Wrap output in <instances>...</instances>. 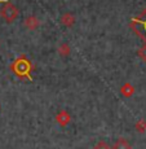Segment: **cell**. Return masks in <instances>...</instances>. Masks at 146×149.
Here are the masks:
<instances>
[{
  "instance_id": "3957f363",
  "label": "cell",
  "mask_w": 146,
  "mask_h": 149,
  "mask_svg": "<svg viewBox=\"0 0 146 149\" xmlns=\"http://www.w3.org/2000/svg\"><path fill=\"white\" fill-rule=\"evenodd\" d=\"M13 69L16 70L17 74H19V75H25V74L28 73L30 65H28V62L26 61V60H18V61L13 65Z\"/></svg>"
},
{
  "instance_id": "277c9868",
  "label": "cell",
  "mask_w": 146,
  "mask_h": 149,
  "mask_svg": "<svg viewBox=\"0 0 146 149\" xmlns=\"http://www.w3.org/2000/svg\"><path fill=\"white\" fill-rule=\"evenodd\" d=\"M74 22H75V17L70 13H66L61 17V24L66 25V26H73Z\"/></svg>"
},
{
  "instance_id": "7a4b0ae2",
  "label": "cell",
  "mask_w": 146,
  "mask_h": 149,
  "mask_svg": "<svg viewBox=\"0 0 146 149\" xmlns=\"http://www.w3.org/2000/svg\"><path fill=\"white\" fill-rule=\"evenodd\" d=\"M0 16H1L7 22H12L17 18V16H18V10H17V8L14 7L12 3L8 1L7 4L0 9Z\"/></svg>"
},
{
  "instance_id": "8992f818",
  "label": "cell",
  "mask_w": 146,
  "mask_h": 149,
  "mask_svg": "<svg viewBox=\"0 0 146 149\" xmlns=\"http://www.w3.org/2000/svg\"><path fill=\"white\" fill-rule=\"evenodd\" d=\"M114 149H131V145L125 139H119L114 145Z\"/></svg>"
},
{
  "instance_id": "52a82bcc",
  "label": "cell",
  "mask_w": 146,
  "mask_h": 149,
  "mask_svg": "<svg viewBox=\"0 0 146 149\" xmlns=\"http://www.w3.org/2000/svg\"><path fill=\"white\" fill-rule=\"evenodd\" d=\"M138 56H140V58H141L142 61L146 62V43H145L144 47H141L138 49Z\"/></svg>"
},
{
  "instance_id": "6da1fadb",
  "label": "cell",
  "mask_w": 146,
  "mask_h": 149,
  "mask_svg": "<svg viewBox=\"0 0 146 149\" xmlns=\"http://www.w3.org/2000/svg\"><path fill=\"white\" fill-rule=\"evenodd\" d=\"M132 27L134 33L146 43V9L138 17L132 19Z\"/></svg>"
},
{
  "instance_id": "ba28073f",
  "label": "cell",
  "mask_w": 146,
  "mask_h": 149,
  "mask_svg": "<svg viewBox=\"0 0 146 149\" xmlns=\"http://www.w3.org/2000/svg\"><path fill=\"white\" fill-rule=\"evenodd\" d=\"M93 149H110V147H109V145H107L105 141H100L98 144H97Z\"/></svg>"
},
{
  "instance_id": "9c48e42d",
  "label": "cell",
  "mask_w": 146,
  "mask_h": 149,
  "mask_svg": "<svg viewBox=\"0 0 146 149\" xmlns=\"http://www.w3.org/2000/svg\"><path fill=\"white\" fill-rule=\"evenodd\" d=\"M69 47L66 44H64V45H61V47H60V53L61 54H69Z\"/></svg>"
},
{
  "instance_id": "5b68a950",
  "label": "cell",
  "mask_w": 146,
  "mask_h": 149,
  "mask_svg": "<svg viewBox=\"0 0 146 149\" xmlns=\"http://www.w3.org/2000/svg\"><path fill=\"white\" fill-rule=\"evenodd\" d=\"M25 25H26L27 29H30V30H34V29L38 27L39 21H38V18H36V17L31 16V17H27V18H26V22H25Z\"/></svg>"
}]
</instances>
